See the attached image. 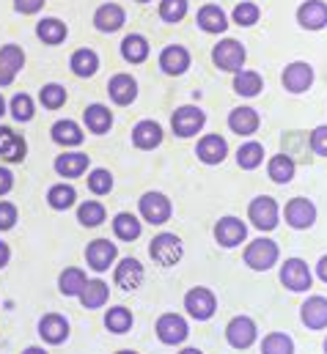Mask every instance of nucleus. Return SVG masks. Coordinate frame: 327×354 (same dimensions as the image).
I'll return each mask as SVG.
<instances>
[{"instance_id":"nucleus-34","label":"nucleus","mask_w":327,"mask_h":354,"mask_svg":"<svg viewBox=\"0 0 327 354\" xmlns=\"http://www.w3.org/2000/svg\"><path fill=\"white\" fill-rule=\"evenodd\" d=\"M99 66H102L99 53L91 50V47H80V50H75V53L69 55V69H72V75L80 77V80H91V77L99 72Z\"/></svg>"},{"instance_id":"nucleus-21","label":"nucleus","mask_w":327,"mask_h":354,"mask_svg":"<svg viewBox=\"0 0 327 354\" xmlns=\"http://www.w3.org/2000/svg\"><path fill=\"white\" fill-rule=\"evenodd\" d=\"M138 93H141V86L138 80L130 75V72H116L110 80H107V96L116 107H130L138 102Z\"/></svg>"},{"instance_id":"nucleus-24","label":"nucleus","mask_w":327,"mask_h":354,"mask_svg":"<svg viewBox=\"0 0 327 354\" xmlns=\"http://www.w3.org/2000/svg\"><path fill=\"white\" fill-rule=\"evenodd\" d=\"M50 138L55 146H61L64 151L69 149H80L85 143V129L82 124H78L75 118H58L53 127H50Z\"/></svg>"},{"instance_id":"nucleus-3","label":"nucleus","mask_w":327,"mask_h":354,"mask_svg":"<svg viewBox=\"0 0 327 354\" xmlns=\"http://www.w3.org/2000/svg\"><path fill=\"white\" fill-rule=\"evenodd\" d=\"M247 223L258 234H272L281 225V206L272 195H256L247 203Z\"/></svg>"},{"instance_id":"nucleus-27","label":"nucleus","mask_w":327,"mask_h":354,"mask_svg":"<svg viewBox=\"0 0 327 354\" xmlns=\"http://www.w3.org/2000/svg\"><path fill=\"white\" fill-rule=\"evenodd\" d=\"M53 171L58 174V178H82L91 171V157L82 154V151H64L55 157L53 162Z\"/></svg>"},{"instance_id":"nucleus-19","label":"nucleus","mask_w":327,"mask_h":354,"mask_svg":"<svg viewBox=\"0 0 327 354\" xmlns=\"http://www.w3.org/2000/svg\"><path fill=\"white\" fill-rule=\"evenodd\" d=\"M195 25L201 33H209V36H223L229 28H231V19L226 14V8L220 3H204L195 14Z\"/></svg>"},{"instance_id":"nucleus-5","label":"nucleus","mask_w":327,"mask_h":354,"mask_svg":"<svg viewBox=\"0 0 327 354\" xmlns=\"http://www.w3.org/2000/svg\"><path fill=\"white\" fill-rule=\"evenodd\" d=\"M204 127H206V113L198 104H182L170 113V132L182 140L198 138L204 132Z\"/></svg>"},{"instance_id":"nucleus-13","label":"nucleus","mask_w":327,"mask_h":354,"mask_svg":"<svg viewBox=\"0 0 327 354\" xmlns=\"http://www.w3.org/2000/svg\"><path fill=\"white\" fill-rule=\"evenodd\" d=\"M256 341H258V324H256L253 316L240 313V316H234V319L226 324V344H229L231 349L245 352Z\"/></svg>"},{"instance_id":"nucleus-35","label":"nucleus","mask_w":327,"mask_h":354,"mask_svg":"<svg viewBox=\"0 0 327 354\" xmlns=\"http://www.w3.org/2000/svg\"><path fill=\"white\" fill-rule=\"evenodd\" d=\"M47 206L53 212H69L78 206V189L72 181H55L47 189Z\"/></svg>"},{"instance_id":"nucleus-20","label":"nucleus","mask_w":327,"mask_h":354,"mask_svg":"<svg viewBox=\"0 0 327 354\" xmlns=\"http://www.w3.org/2000/svg\"><path fill=\"white\" fill-rule=\"evenodd\" d=\"M130 140H132V146H135L138 151H154V149L163 146V140H165L163 124L154 121V118H143V121H138V124L132 127Z\"/></svg>"},{"instance_id":"nucleus-15","label":"nucleus","mask_w":327,"mask_h":354,"mask_svg":"<svg viewBox=\"0 0 327 354\" xmlns=\"http://www.w3.org/2000/svg\"><path fill=\"white\" fill-rule=\"evenodd\" d=\"M212 236H215L218 248L234 250V248H240V245L247 242V223H242V220L234 217V214H226V217H220V220L215 223Z\"/></svg>"},{"instance_id":"nucleus-7","label":"nucleus","mask_w":327,"mask_h":354,"mask_svg":"<svg viewBox=\"0 0 327 354\" xmlns=\"http://www.w3.org/2000/svg\"><path fill=\"white\" fill-rule=\"evenodd\" d=\"M138 217L143 220V225H165L173 217V203H170V198L165 192L149 189L138 201Z\"/></svg>"},{"instance_id":"nucleus-11","label":"nucleus","mask_w":327,"mask_h":354,"mask_svg":"<svg viewBox=\"0 0 327 354\" xmlns=\"http://www.w3.org/2000/svg\"><path fill=\"white\" fill-rule=\"evenodd\" d=\"M116 261H118V245L113 239L99 236V239L88 242V248H85V264H88L91 272L105 274V272H110L116 266Z\"/></svg>"},{"instance_id":"nucleus-8","label":"nucleus","mask_w":327,"mask_h":354,"mask_svg":"<svg viewBox=\"0 0 327 354\" xmlns=\"http://www.w3.org/2000/svg\"><path fill=\"white\" fill-rule=\"evenodd\" d=\"M149 256L157 266H176L184 259V242L170 234V231H160L152 242H149Z\"/></svg>"},{"instance_id":"nucleus-14","label":"nucleus","mask_w":327,"mask_h":354,"mask_svg":"<svg viewBox=\"0 0 327 354\" xmlns=\"http://www.w3.org/2000/svg\"><path fill=\"white\" fill-rule=\"evenodd\" d=\"M157 66H160V72L165 77H184L190 72V66H193V55H190V50L184 44L173 41V44H165L160 50Z\"/></svg>"},{"instance_id":"nucleus-54","label":"nucleus","mask_w":327,"mask_h":354,"mask_svg":"<svg viewBox=\"0 0 327 354\" xmlns=\"http://www.w3.org/2000/svg\"><path fill=\"white\" fill-rule=\"evenodd\" d=\"M314 277H319L322 283H327V253L317 261V266H314Z\"/></svg>"},{"instance_id":"nucleus-22","label":"nucleus","mask_w":327,"mask_h":354,"mask_svg":"<svg viewBox=\"0 0 327 354\" xmlns=\"http://www.w3.org/2000/svg\"><path fill=\"white\" fill-rule=\"evenodd\" d=\"M143 280H146V269H143V264L138 259H132V256L118 259L116 266H113V283L121 291H135V288L143 286Z\"/></svg>"},{"instance_id":"nucleus-43","label":"nucleus","mask_w":327,"mask_h":354,"mask_svg":"<svg viewBox=\"0 0 327 354\" xmlns=\"http://www.w3.org/2000/svg\"><path fill=\"white\" fill-rule=\"evenodd\" d=\"M85 176H88L85 178L88 192H91V195H96V198L110 195V192H113V187H116V176H113L107 168H91Z\"/></svg>"},{"instance_id":"nucleus-30","label":"nucleus","mask_w":327,"mask_h":354,"mask_svg":"<svg viewBox=\"0 0 327 354\" xmlns=\"http://www.w3.org/2000/svg\"><path fill=\"white\" fill-rule=\"evenodd\" d=\"M110 228H113V236L118 239V242H138L141 236H143V220L138 217V214H132V212H118V214H113V220H110Z\"/></svg>"},{"instance_id":"nucleus-58","label":"nucleus","mask_w":327,"mask_h":354,"mask_svg":"<svg viewBox=\"0 0 327 354\" xmlns=\"http://www.w3.org/2000/svg\"><path fill=\"white\" fill-rule=\"evenodd\" d=\"M179 354H204V352H201L198 346H184V349H182Z\"/></svg>"},{"instance_id":"nucleus-42","label":"nucleus","mask_w":327,"mask_h":354,"mask_svg":"<svg viewBox=\"0 0 327 354\" xmlns=\"http://www.w3.org/2000/svg\"><path fill=\"white\" fill-rule=\"evenodd\" d=\"M8 115L17 124H30L33 115H36V99L30 93H14L8 99Z\"/></svg>"},{"instance_id":"nucleus-45","label":"nucleus","mask_w":327,"mask_h":354,"mask_svg":"<svg viewBox=\"0 0 327 354\" xmlns=\"http://www.w3.org/2000/svg\"><path fill=\"white\" fill-rule=\"evenodd\" d=\"M69 102V91L64 88L61 83H44L39 88V104L44 110H61Z\"/></svg>"},{"instance_id":"nucleus-52","label":"nucleus","mask_w":327,"mask_h":354,"mask_svg":"<svg viewBox=\"0 0 327 354\" xmlns=\"http://www.w3.org/2000/svg\"><path fill=\"white\" fill-rule=\"evenodd\" d=\"M11 189H14V174H11V168L0 165V198H6Z\"/></svg>"},{"instance_id":"nucleus-47","label":"nucleus","mask_w":327,"mask_h":354,"mask_svg":"<svg viewBox=\"0 0 327 354\" xmlns=\"http://www.w3.org/2000/svg\"><path fill=\"white\" fill-rule=\"evenodd\" d=\"M157 14L165 25H179L190 14V0H160Z\"/></svg>"},{"instance_id":"nucleus-55","label":"nucleus","mask_w":327,"mask_h":354,"mask_svg":"<svg viewBox=\"0 0 327 354\" xmlns=\"http://www.w3.org/2000/svg\"><path fill=\"white\" fill-rule=\"evenodd\" d=\"M8 261H11V248L0 239V269H6L8 266Z\"/></svg>"},{"instance_id":"nucleus-2","label":"nucleus","mask_w":327,"mask_h":354,"mask_svg":"<svg viewBox=\"0 0 327 354\" xmlns=\"http://www.w3.org/2000/svg\"><path fill=\"white\" fill-rule=\"evenodd\" d=\"M242 261H245V266H250L253 272H269L272 266H278V261H281V248H278V242H272L269 236L261 234V236L250 239L245 245Z\"/></svg>"},{"instance_id":"nucleus-12","label":"nucleus","mask_w":327,"mask_h":354,"mask_svg":"<svg viewBox=\"0 0 327 354\" xmlns=\"http://www.w3.org/2000/svg\"><path fill=\"white\" fill-rule=\"evenodd\" d=\"M154 333H157V341H160L163 346H182V344L190 338V324H187V319H184L182 313L168 310V313H163V316L157 319Z\"/></svg>"},{"instance_id":"nucleus-40","label":"nucleus","mask_w":327,"mask_h":354,"mask_svg":"<svg viewBox=\"0 0 327 354\" xmlns=\"http://www.w3.org/2000/svg\"><path fill=\"white\" fill-rule=\"evenodd\" d=\"M85 283H88V274H85V269H80V266H67V269L58 274V291H61L67 299H78Z\"/></svg>"},{"instance_id":"nucleus-36","label":"nucleus","mask_w":327,"mask_h":354,"mask_svg":"<svg viewBox=\"0 0 327 354\" xmlns=\"http://www.w3.org/2000/svg\"><path fill=\"white\" fill-rule=\"evenodd\" d=\"M78 299H80V305L85 310H99V308H105L110 302V286L102 277H94V280H88L82 286Z\"/></svg>"},{"instance_id":"nucleus-41","label":"nucleus","mask_w":327,"mask_h":354,"mask_svg":"<svg viewBox=\"0 0 327 354\" xmlns=\"http://www.w3.org/2000/svg\"><path fill=\"white\" fill-rule=\"evenodd\" d=\"M75 214L82 228H99L102 223H107V209L102 201H80L75 206Z\"/></svg>"},{"instance_id":"nucleus-39","label":"nucleus","mask_w":327,"mask_h":354,"mask_svg":"<svg viewBox=\"0 0 327 354\" xmlns=\"http://www.w3.org/2000/svg\"><path fill=\"white\" fill-rule=\"evenodd\" d=\"M231 88H234L237 96H242V99H256L264 91V77L256 69H240L234 75V80H231Z\"/></svg>"},{"instance_id":"nucleus-53","label":"nucleus","mask_w":327,"mask_h":354,"mask_svg":"<svg viewBox=\"0 0 327 354\" xmlns=\"http://www.w3.org/2000/svg\"><path fill=\"white\" fill-rule=\"evenodd\" d=\"M14 80H17V72H14V69L0 58V88H8Z\"/></svg>"},{"instance_id":"nucleus-18","label":"nucleus","mask_w":327,"mask_h":354,"mask_svg":"<svg viewBox=\"0 0 327 354\" xmlns=\"http://www.w3.org/2000/svg\"><path fill=\"white\" fill-rule=\"evenodd\" d=\"M28 160V140L17 129L0 124V162L6 165H22Z\"/></svg>"},{"instance_id":"nucleus-49","label":"nucleus","mask_w":327,"mask_h":354,"mask_svg":"<svg viewBox=\"0 0 327 354\" xmlns=\"http://www.w3.org/2000/svg\"><path fill=\"white\" fill-rule=\"evenodd\" d=\"M308 149L317 154V157H325L327 160V124H319L308 132Z\"/></svg>"},{"instance_id":"nucleus-26","label":"nucleus","mask_w":327,"mask_h":354,"mask_svg":"<svg viewBox=\"0 0 327 354\" xmlns=\"http://www.w3.org/2000/svg\"><path fill=\"white\" fill-rule=\"evenodd\" d=\"M91 22H94V28L99 33H107L110 36V33H118L127 25V11L118 3H102V6H96Z\"/></svg>"},{"instance_id":"nucleus-56","label":"nucleus","mask_w":327,"mask_h":354,"mask_svg":"<svg viewBox=\"0 0 327 354\" xmlns=\"http://www.w3.org/2000/svg\"><path fill=\"white\" fill-rule=\"evenodd\" d=\"M22 354H50L44 346H28V349H22Z\"/></svg>"},{"instance_id":"nucleus-59","label":"nucleus","mask_w":327,"mask_h":354,"mask_svg":"<svg viewBox=\"0 0 327 354\" xmlns=\"http://www.w3.org/2000/svg\"><path fill=\"white\" fill-rule=\"evenodd\" d=\"M116 354H141V352H135V349H118Z\"/></svg>"},{"instance_id":"nucleus-51","label":"nucleus","mask_w":327,"mask_h":354,"mask_svg":"<svg viewBox=\"0 0 327 354\" xmlns=\"http://www.w3.org/2000/svg\"><path fill=\"white\" fill-rule=\"evenodd\" d=\"M47 6V0H14V11L22 17H33Z\"/></svg>"},{"instance_id":"nucleus-17","label":"nucleus","mask_w":327,"mask_h":354,"mask_svg":"<svg viewBox=\"0 0 327 354\" xmlns=\"http://www.w3.org/2000/svg\"><path fill=\"white\" fill-rule=\"evenodd\" d=\"M36 333L47 346H64L72 335V324L64 313H44L36 324Z\"/></svg>"},{"instance_id":"nucleus-44","label":"nucleus","mask_w":327,"mask_h":354,"mask_svg":"<svg viewBox=\"0 0 327 354\" xmlns=\"http://www.w3.org/2000/svg\"><path fill=\"white\" fill-rule=\"evenodd\" d=\"M229 19H231V25H237V28H253V25H258V19H261V8H258V3H253V0H240V3L234 6V11L229 14Z\"/></svg>"},{"instance_id":"nucleus-1","label":"nucleus","mask_w":327,"mask_h":354,"mask_svg":"<svg viewBox=\"0 0 327 354\" xmlns=\"http://www.w3.org/2000/svg\"><path fill=\"white\" fill-rule=\"evenodd\" d=\"M278 280H281V286L286 291L306 294V291L314 288V266H308L306 259L292 256V259H286L283 264L278 266Z\"/></svg>"},{"instance_id":"nucleus-23","label":"nucleus","mask_w":327,"mask_h":354,"mask_svg":"<svg viewBox=\"0 0 327 354\" xmlns=\"http://www.w3.org/2000/svg\"><path fill=\"white\" fill-rule=\"evenodd\" d=\"M113 124H116V115H113V110L107 104H102V102L85 104V110H82V129L88 135H107L113 129Z\"/></svg>"},{"instance_id":"nucleus-57","label":"nucleus","mask_w":327,"mask_h":354,"mask_svg":"<svg viewBox=\"0 0 327 354\" xmlns=\"http://www.w3.org/2000/svg\"><path fill=\"white\" fill-rule=\"evenodd\" d=\"M3 115H8V102H6L3 93H0V118H3Z\"/></svg>"},{"instance_id":"nucleus-60","label":"nucleus","mask_w":327,"mask_h":354,"mask_svg":"<svg viewBox=\"0 0 327 354\" xmlns=\"http://www.w3.org/2000/svg\"><path fill=\"white\" fill-rule=\"evenodd\" d=\"M322 349H325V354H327V335H325V344H322Z\"/></svg>"},{"instance_id":"nucleus-9","label":"nucleus","mask_w":327,"mask_h":354,"mask_svg":"<svg viewBox=\"0 0 327 354\" xmlns=\"http://www.w3.org/2000/svg\"><path fill=\"white\" fill-rule=\"evenodd\" d=\"M314 80H317V72H314V66L308 61H292L281 72V86L292 96L308 93V91L314 88Z\"/></svg>"},{"instance_id":"nucleus-31","label":"nucleus","mask_w":327,"mask_h":354,"mask_svg":"<svg viewBox=\"0 0 327 354\" xmlns=\"http://www.w3.org/2000/svg\"><path fill=\"white\" fill-rule=\"evenodd\" d=\"M267 176H269L272 184H281V187L292 184L294 176H297V162H294V157L286 154V151H278V154L267 157Z\"/></svg>"},{"instance_id":"nucleus-28","label":"nucleus","mask_w":327,"mask_h":354,"mask_svg":"<svg viewBox=\"0 0 327 354\" xmlns=\"http://www.w3.org/2000/svg\"><path fill=\"white\" fill-rule=\"evenodd\" d=\"M258 127H261V115H258V110L250 107V104H240V107H234V110L229 113V129H231L234 135L245 138V140H250V135L258 132Z\"/></svg>"},{"instance_id":"nucleus-48","label":"nucleus","mask_w":327,"mask_h":354,"mask_svg":"<svg viewBox=\"0 0 327 354\" xmlns=\"http://www.w3.org/2000/svg\"><path fill=\"white\" fill-rule=\"evenodd\" d=\"M0 58L19 75L22 69H25V61H28V55H25V50L19 47V44H14V41H8V44H3L0 47Z\"/></svg>"},{"instance_id":"nucleus-32","label":"nucleus","mask_w":327,"mask_h":354,"mask_svg":"<svg viewBox=\"0 0 327 354\" xmlns=\"http://www.w3.org/2000/svg\"><path fill=\"white\" fill-rule=\"evenodd\" d=\"M36 39L47 47H58L69 39V25L61 17H42L36 22Z\"/></svg>"},{"instance_id":"nucleus-6","label":"nucleus","mask_w":327,"mask_h":354,"mask_svg":"<svg viewBox=\"0 0 327 354\" xmlns=\"http://www.w3.org/2000/svg\"><path fill=\"white\" fill-rule=\"evenodd\" d=\"M281 217L286 220V225L292 231H311L317 225V217H319V209L311 198L306 195H297V198H289L286 206L281 209Z\"/></svg>"},{"instance_id":"nucleus-25","label":"nucleus","mask_w":327,"mask_h":354,"mask_svg":"<svg viewBox=\"0 0 327 354\" xmlns=\"http://www.w3.org/2000/svg\"><path fill=\"white\" fill-rule=\"evenodd\" d=\"M297 25L308 33H319L327 28V0H306L297 6V14H294Z\"/></svg>"},{"instance_id":"nucleus-29","label":"nucleus","mask_w":327,"mask_h":354,"mask_svg":"<svg viewBox=\"0 0 327 354\" xmlns=\"http://www.w3.org/2000/svg\"><path fill=\"white\" fill-rule=\"evenodd\" d=\"M300 322H303L308 330H314V333L327 330V297L311 294V297L300 305Z\"/></svg>"},{"instance_id":"nucleus-33","label":"nucleus","mask_w":327,"mask_h":354,"mask_svg":"<svg viewBox=\"0 0 327 354\" xmlns=\"http://www.w3.org/2000/svg\"><path fill=\"white\" fill-rule=\"evenodd\" d=\"M121 58L130 64V66H141V64H146L149 61V55H152V44H149V39L143 36V33H127L124 39H121Z\"/></svg>"},{"instance_id":"nucleus-4","label":"nucleus","mask_w":327,"mask_h":354,"mask_svg":"<svg viewBox=\"0 0 327 354\" xmlns=\"http://www.w3.org/2000/svg\"><path fill=\"white\" fill-rule=\"evenodd\" d=\"M245 61H247V47L240 39L223 36V39L212 47V66L220 69V72L237 75L240 69H245Z\"/></svg>"},{"instance_id":"nucleus-16","label":"nucleus","mask_w":327,"mask_h":354,"mask_svg":"<svg viewBox=\"0 0 327 354\" xmlns=\"http://www.w3.org/2000/svg\"><path fill=\"white\" fill-rule=\"evenodd\" d=\"M229 140L220 135V132H209V135H201L198 138V143H195V157H198V162L201 165H209V168H215V165H223L226 160H229Z\"/></svg>"},{"instance_id":"nucleus-38","label":"nucleus","mask_w":327,"mask_h":354,"mask_svg":"<svg viewBox=\"0 0 327 354\" xmlns=\"http://www.w3.org/2000/svg\"><path fill=\"white\" fill-rule=\"evenodd\" d=\"M102 322H105V330H107L110 335H127V333L135 327V316H132V310H130L127 305H113V308H107Z\"/></svg>"},{"instance_id":"nucleus-10","label":"nucleus","mask_w":327,"mask_h":354,"mask_svg":"<svg viewBox=\"0 0 327 354\" xmlns=\"http://www.w3.org/2000/svg\"><path fill=\"white\" fill-rule=\"evenodd\" d=\"M184 310H187V316L195 319V322H209V319H215V313H218V297H215V291L206 288V286H193V288L184 294Z\"/></svg>"},{"instance_id":"nucleus-61","label":"nucleus","mask_w":327,"mask_h":354,"mask_svg":"<svg viewBox=\"0 0 327 354\" xmlns=\"http://www.w3.org/2000/svg\"><path fill=\"white\" fill-rule=\"evenodd\" d=\"M135 3H152V0H135Z\"/></svg>"},{"instance_id":"nucleus-46","label":"nucleus","mask_w":327,"mask_h":354,"mask_svg":"<svg viewBox=\"0 0 327 354\" xmlns=\"http://www.w3.org/2000/svg\"><path fill=\"white\" fill-rule=\"evenodd\" d=\"M294 338L289 333H267L261 338V354H294Z\"/></svg>"},{"instance_id":"nucleus-37","label":"nucleus","mask_w":327,"mask_h":354,"mask_svg":"<svg viewBox=\"0 0 327 354\" xmlns=\"http://www.w3.org/2000/svg\"><path fill=\"white\" fill-rule=\"evenodd\" d=\"M234 160H237V168L240 171L250 174V171H258L264 165L267 151H264V146L258 140H242L240 149H237V154H234Z\"/></svg>"},{"instance_id":"nucleus-50","label":"nucleus","mask_w":327,"mask_h":354,"mask_svg":"<svg viewBox=\"0 0 327 354\" xmlns=\"http://www.w3.org/2000/svg\"><path fill=\"white\" fill-rule=\"evenodd\" d=\"M19 223V209L11 201H0V234L11 231Z\"/></svg>"}]
</instances>
